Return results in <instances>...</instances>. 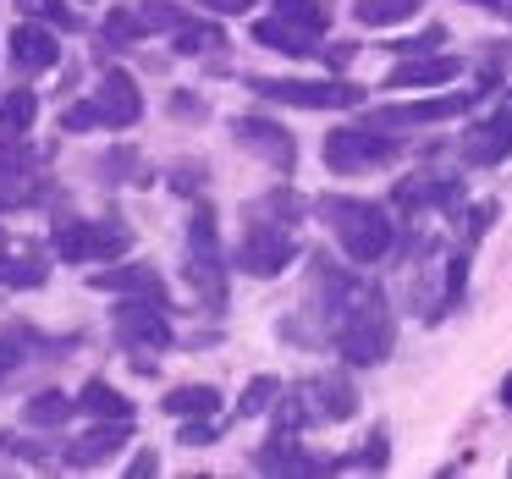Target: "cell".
I'll return each mask as SVG.
<instances>
[{"label":"cell","instance_id":"7bdbcfd3","mask_svg":"<svg viewBox=\"0 0 512 479\" xmlns=\"http://www.w3.org/2000/svg\"><path fill=\"white\" fill-rule=\"evenodd\" d=\"M210 424H188V430H182V446H204V441H210Z\"/></svg>","mask_w":512,"mask_h":479},{"label":"cell","instance_id":"9a60e30c","mask_svg":"<svg viewBox=\"0 0 512 479\" xmlns=\"http://www.w3.org/2000/svg\"><path fill=\"white\" fill-rule=\"evenodd\" d=\"M127 435H133V419H111V424H100V430L78 435V441L61 452V463L67 468H100V463H111V457L127 446Z\"/></svg>","mask_w":512,"mask_h":479},{"label":"cell","instance_id":"4fadbf2b","mask_svg":"<svg viewBox=\"0 0 512 479\" xmlns=\"http://www.w3.org/2000/svg\"><path fill=\"white\" fill-rule=\"evenodd\" d=\"M479 94H435V100H413V105H375L369 122L375 127H430L446 122V116H463Z\"/></svg>","mask_w":512,"mask_h":479},{"label":"cell","instance_id":"d4e9b609","mask_svg":"<svg viewBox=\"0 0 512 479\" xmlns=\"http://www.w3.org/2000/svg\"><path fill=\"white\" fill-rule=\"evenodd\" d=\"M413 12H419V0H358L353 6V17L364 28H397V23H408Z\"/></svg>","mask_w":512,"mask_h":479},{"label":"cell","instance_id":"5bb4252c","mask_svg":"<svg viewBox=\"0 0 512 479\" xmlns=\"http://www.w3.org/2000/svg\"><path fill=\"white\" fill-rule=\"evenodd\" d=\"M89 287L94 292H116V298H144V303H160V309H166V281H160V270H149V265L94 270Z\"/></svg>","mask_w":512,"mask_h":479},{"label":"cell","instance_id":"30bf717a","mask_svg":"<svg viewBox=\"0 0 512 479\" xmlns=\"http://www.w3.org/2000/svg\"><path fill=\"white\" fill-rule=\"evenodd\" d=\"M232 138L248 149V155L265 160V166H276L281 177H292V166H298V144H292V133L281 122H270V116H237Z\"/></svg>","mask_w":512,"mask_h":479},{"label":"cell","instance_id":"f35d334b","mask_svg":"<svg viewBox=\"0 0 512 479\" xmlns=\"http://www.w3.org/2000/svg\"><path fill=\"white\" fill-rule=\"evenodd\" d=\"M204 182V166H188V160H182V166H171V188L177 193H193Z\"/></svg>","mask_w":512,"mask_h":479},{"label":"cell","instance_id":"ba28073f","mask_svg":"<svg viewBox=\"0 0 512 479\" xmlns=\"http://www.w3.org/2000/svg\"><path fill=\"white\" fill-rule=\"evenodd\" d=\"M237 270L243 276H281V270L298 259V243H292V221H265V210L248 221V232L237 237Z\"/></svg>","mask_w":512,"mask_h":479},{"label":"cell","instance_id":"60d3db41","mask_svg":"<svg viewBox=\"0 0 512 479\" xmlns=\"http://www.w3.org/2000/svg\"><path fill=\"white\" fill-rule=\"evenodd\" d=\"M353 56H358V45H347V39H336V45H325V50H320L325 67H347Z\"/></svg>","mask_w":512,"mask_h":479},{"label":"cell","instance_id":"cb8c5ba5","mask_svg":"<svg viewBox=\"0 0 512 479\" xmlns=\"http://www.w3.org/2000/svg\"><path fill=\"white\" fill-rule=\"evenodd\" d=\"M276 17H287V23L309 28V34L320 39L336 17V0H276Z\"/></svg>","mask_w":512,"mask_h":479},{"label":"cell","instance_id":"b9f144b4","mask_svg":"<svg viewBox=\"0 0 512 479\" xmlns=\"http://www.w3.org/2000/svg\"><path fill=\"white\" fill-rule=\"evenodd\" d=\"M149 474H160V457L144 446V452H138L133 463H127V479H149Z\"/></svg>","mask_w":512,"mask_h":479},{"label":"cell","instance_id":"ac0fdd59","mask_svg":"<svg viewBox=\"0 0 512 479\" xmlns=\"http://www.w3.org/2000/svg\"><path fill=\"white\" fill-rule=\"evenodd\" d=\"M259 468H265V474H325V457H309L298 446V435H270L265 446H259V457H254Z\"/></svg>","mask_w":512,"mask_h":479},{"label":"cell","instance_id":"74e56055","mask_svg":"<svg viewBox=\"0 0 512 479\" xmlns=\"http://www.w3.org/2000/svg\"><path fill=\"white\" fill-rule=\"evenodd\" d=\"M171 116H177V122H204V116H210V105H204L199 94H188V89H182L177 100H171Z\"/></svg>","mask_w":512,"mask_h":479},{"label":"cell","instance_id":"44dd1931","mask_svg":"<svg viewBox=\"0 0 512 479\" xmlns=\"http://www.w3.org/2000/svg\"><path fill=\"white\" fill-rule=\"evenodd\" d=\"M160 408H166L171 419H210V413H221V391L215 386H171L166 397H160Z\"/></svg>","mask_w":512,"mask_h":479},{"label":"cell","instance_id":"d6a6232c","mask_svg":"<svg viewBox=\"0 0 512 479\" xmlns=\"http://www.w3.org/2000/svg\"><path fill=\"white\" fill-rule=\"evenodd\" d=\"M100 177H105V182H133V177H138V149H133V144H116L111 155L100 160Z\"/></svg>","mask_w":512,"mask_h":479},{"label":"cell","instance_id":"f1b7e54d","mask_svg":"<svg viewBox=\"0 0 512 479\" xmlns=\"http://www.w3.org/2000/svg\"><path fill=\"white\" fill-rule=\"evenodd\" d=\"M17 12L34 17V23H56L61 34L83 28V23H78V12H72V0H17Z\"/></svg>","mask_w":512,"mask_h":479},{"label":"cell","instance_id":"e575fe53","mask_svg":"<svg viewBox=\"0 0 512 479\" xmlns=\"http://www.w3.org/2000/svg\"><path fill=\"white\" fill-rule=\"evenodd\" d=\"M61 127H67V133H89V127H105V111H100V100L67 105V111H61Z\"/></svg>","mask_w":512,"mask_h":479},{"label":"cell","instance_id":"83f0119b","mask_svg":"<svg viewBox=\"0 0 512 479\" xmlns=\"http://www.w3.org/2000/svg\"><path fill=\"white\" fill-rule=\"evenodd\" d=\"M133 12H138V23H144V34H177V28L188 23V12H182L177 0H138Z\"/></svg>","mask_w":512,"mask_h":479},{"label":"cell","instance_id":"f6af8a7d","mask_svg":"<svg viewBox=\"0 0 512 479\" xmlns=\"http://www.w3.org/2000/svg\"><path fill=\"white\" fill-rule=\"evenodd\" d=\"M468 6H485V12H501V0H468Z\"/></svg>","mask_w":512,"mask_h":479},{"label":"cell","instance_id":"7a4b0ae2","mask_svg":"<svg viewBox=\"0 0 512 479\" xmlns=\"http://www.w3.org/2000/svg\"><path fill=\"white\" fill-rule=\"evenodd\" d=\"M320 215H325L331 237L342 243V254L353 259V265H375V259H386L391 243H397V221L386 215V204L347 199V193H325Z\"/></svg>","mask_w":512,"mask_h":479},{"label":"cell","instance_id":"9c48e42d","mask_svg":"<svg viewBox=\"0 0 512 479\" xmlns=\"http://www.w3.org/2000/svg\"><path fill=\"white\" fill-rule=\"evenodd\" d=\"M34 166H39V155L0 144V215L6 210H34V204L50 199V182H39Z\"/></svg>","mask_w":512,"mask_h":479},{"label":"cell","instance_id":"7402d4cb","mask_svg":"<svg viewBox=\"0 0 512 479\" xmlns=\"http://www.w3.org/2000/svg\"><path fill=\"white\" fill-rule=\"evenodd\" d=\"M78 408L89 413V419H133V402L116 386H105V380H89V386L78 391Z\"/></svg>","mask_w":512,"mask_h":479},{"label":"cell","instance_id":"8d00e7d4","mask_svg":"<svg viewBox=\"0 0 512 479\" xmlns=\"http://www.w3.org/2000/svg\"><path fill=\"white\" fill-rule=\"evenodd\" d=\"M496 215H501V204L496 199H485V204H474V210H468V243H479V237L490 232V226H496Z\"/></svg>","mask_w":512,"mask_h":479},{"label":"cell","instance_id":"1f68e13d","mask_svg":"<svg viewBox=\"0 0 512 479\" xmlns=\"http://www.w3.org/2000/svg\"><path fill=\"white\" fill-rule=\"evenodd\" d=\"M386 430H369V441L364 446H358V452H347V457H336V463L331 468H375V474H380V468H386Z\"/></svg>","mask_w":512,"mask_h":479},{"label":"cell","instance_id":"5b68a950","mask_svg":"<svg viewBox=\"0 0 512 479\" xmlns=\"http://www.w3.org/2000/svg\"><path fill=\"white\" fill-rule=\"evenodd\" d=\"M50 248L67 265H105V259H122L133 248V232L122 221H56Z\"/></svg>","mask_w":512,"mask_h":479},{"label":"cell","instance_id":"e0dca14e","mask_svg":"<svg viewBox=\"0 0 512 479\" xmlns=\"http://www.w3.org/2000/svg\"><path fill=\"white\" fill-rule=\"evenodd\" d=\"M463 72L457 56H402L397 67L386 72V89H441Z\"/></svg>","mask_w":512,"mask_h":479},{"label":"cell","instance_id":"ee69618b","mask_svg":"<svg viewBox=\"0 0 512 479\" xmlns=\"http://www.w3.org/2000/svg\"><path fill=\"white\" fill-rule=\"evenodd\" d=\"M501 408H512V375L501 380Z\"/></svg>","mask_w":512,"mask_h":479},{"label":"cell","instance_id":"7c38bea8","mask_svg":"<svg viewBox=\"0 0 512 479\" xmlns=\"http://www.w3.org/2000/svg\"><path fill=\"white\" fill-rule=\"evenodd\" d=\"M6 61H12L17 78H39V72L61 67V39L50 28H39L34 17L12 28V45H6Z\"/></svg>","mask_w":512,"mask_h":479},{"label":"cell","instance_id":"d6986e66","mask_svg":"<svg viewBox=\"0 0 512 479\" xmlns=\"http://www.w3.org/2000/svg\"><path fill=\"white\" fill-rule=\"evenodd\" d=\"M56 347H61V342H45L34 325H17V331H6V336H0V386H6L17 369H28L34 358L56 353Z\"/></svg>","mask_w":512,"mask_h":479},{"label":"cell","instance_id":"836d02e7","mask_svg":"<svg viewBox=\"0 0 512 479\" xmlns=\"http://www.w3.org/2000/svg\"><path fill=\"white\" fill-rule=\"evenodd\" d=\"M6 452L12 457H28V463H61V452H67V446H56V452H50L45 441H34V435H6Z\"/></svg>","mask_w":512,"mask_h":479},{"label":"cell","instance_id":"ffe728a7","mask_svg":"<svg viewBox=\"0 0 512 479\" xmlns=\"http://www.w3.org/2000/svg\"><path fill=\"white\" fill-rule=\"evenodd\" d=\"M254 39L265 50H276V56H320V39L309 34V28L287 23V17H259L254 23Z\"/></svg>","mask_w":512,"mask_h":479},{"label":"cell","instance_id":"484cf974","mask_svg":"<svg viewBox=\"0 0 512 479\" xmlns=\"http://www.w3.org/2000/svg\"><path fill=\"white\" fill-rule=\"evenodd\" d=\"M50 281V270H45V259H34V254H0V287H23V292H34V287H45Z\"/></svg>","mask_w":512,"mask_h":479},{"label":"cell","instance_id":"8fae6325","mask_svg":"<svg viewBox=\"0 0 512 479\" xmlns=\"http://www.w3.org/2000/svg\"><path fill=\"white\" fill-rule=\"evenodd\" d=\"M463 160L468 166H501V160H512V89L501 94L490 122H479L463 133Z\"/></svg>","mask_w":512,"mask_h":479},{"label":"cell","instance_id":"6da1fadb","mask_svg":"<svg viewBox=\"0 0 512 479\" xmlns=\"http://www.w3.org/2000/svg\"><path fill=\"white\" fill-rule=\"evenodd\" d=\"M314 287L325 292V336L331 347L347 358L353 369H375L391 358V342H397V320H391L386 292L369 276H353V270H336L331 259H314Z\"/></svg>","mask_w":512,"mask_h":479},{"label":"cell","instance_id":"d590c367","mask_svg":"<svg viewBox=\"0 0 512 479\" xmlns=\"http://www.w3.org/2000/svg\"><path fill=\"white\" fill-rule=\"evenodd\" d=\"M507 78V45H485V61H479V89H496V83Z\"/></svg>","mask_w":512,"mask_h":479},{"label":"cell","instance_id":"4316f807","mask_svg":"<svg viewBox=\"0 0 512 479\" xmlns=\"http://www.w3.org/2000/svg\"><path fill=\"white\" fill-rule=\"evenodd\" d=\"M28 424H45V430H61V424L72 419V413H78V402L67 397V391H39L34 402H28Z\"/></svg>","mask_w":512,"mask_h":479},{"label":"cell","instance_id":"2e32d148","mask_svg":"<svg viewBox=\"0 0 512 479\" xmlns=\"http://www.w3.org/2000/svg\"><path fill=\"white\" fill-rule=\"evenodd\" d=\"M100 111H105V127H133L138 116H144V94H138V78L133 72H122V67H111L100 78Z\"/></svg>","mask_w":512,"mask_h":479},{"label":"cell","instance_id":"3957f363","mask_svg":"<svg viewBox=\"0 0 512 479\" xmlns=\"http://www.w3.org/2000/svg\"><path fill=\"white\" fill-rule=\"evenodd\" d=\"M188 292L204 303L210 314L226 309V254H221V226H215V210L199 204L188 215Z\"/></svg>","mask_w":512,"mask_h":479},{"label":"cell","instance_id":"ab89813d","mask_svg":"<svg viewBox=\"0 0 512 479\" xmlns=\"http://www.w3.org/2000/svg\"><path fill=\"white\" fill-rule=\"evenodd\" d=\"M193 6H204V12H215V17H243L259 0H193Z\"/></svg>","mask_w":512,"mask_h":479},{"label":"cell","instance_id":"8992f818","mask_svg":"<svg viewBox=\"0 0 512 479\" xmlns=\"http://www.w3.org/2000/svg\"><path fill=\"white\" fill-rule=\"evenodd\" d=\"M248 89L259 100L298 105V111H347V105L364 100V89L347 78H248Z\"/></svg>","mask_w":512,"mask_h":479},{"label":"cell","instance_id":"4dcf8cb0","mask_svg":"<svg viewBox=\"0 0 512 479\" xmlns=\"http://www.w3.org/2000/svg\"><path fill=\"white\" fill-rule=\"evenodd\" d=\"M270 402H281V380L259 375V380H248V391L237 397V413H243V419H259V413H270Z\"/></svg>","mask_w":512,"mask_h":479},{"label":"cell","instance_id":"603a6c76","mask_svg":"<svg viewBox=\"0 0 512 479\" xmlns=\"http://www.w3.org/2000/svg\"><path fill=\"white\" fill-rule=\"evenodd\" d=\"M39 116V94L34 89H12L0 100V138H23Z\"/></svg>","mask_w":512,"mask_h":479},{"label":"cell","instance_id":"277c9868","mask_svg":"<svg viewBox=\"0 0 512 479\" xmlns=\"http://www.w3.org/2000/svg\"><path fill=\"white\" fill-rule=\"evenodd\" d=\"M325 166L336 171V177H364V171H380L391 166V160L402 155L397 138H386V127L364 122V127H336V133H325Z\"/></svg>","mask_w":512,"mask_h":479},{"label":"cell","instance_id":"f546056e","mask_svg":"<svg viewBox=\"0 0 512 479\" xmlns=\"http://www.w3.org/2000/svg\"><path fill=\"white\" fill-rule=\"evenodd\" d=\"M210 50H226V34L210 23H182L177 28V56H210Z\"/></svg>","mask_w":512,"mask_h":479},{"label":"cell","instance_id":"52a82bcc","mask_svg":"<svg viewBox=\"0 0 512 479\" xmlns=\"http://www.w3.org/2000/svg\"><path fill=\"white\" fill-rule=\"evenodd\" d=\"M111 331H116V342L133 353V369H144V375L155 369V353H166V347H171L166 309H160V303H144V298H122Z\"/></svg>","mask_w":512,"mask_h":479}]
</instances>
